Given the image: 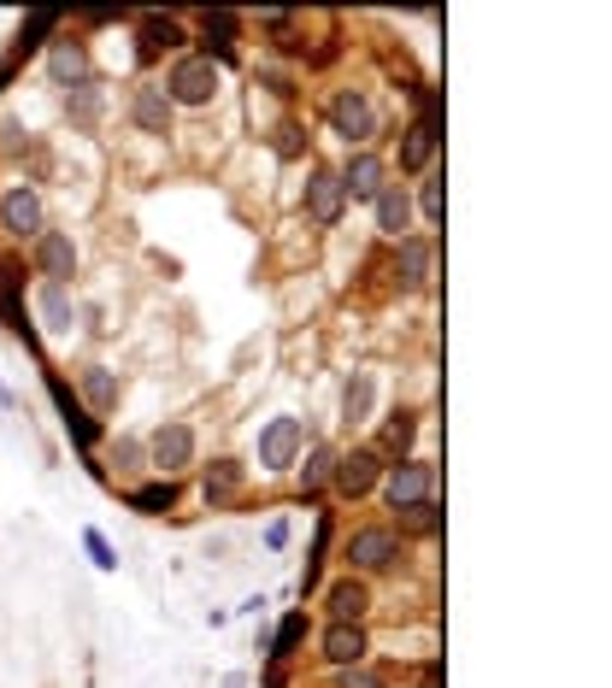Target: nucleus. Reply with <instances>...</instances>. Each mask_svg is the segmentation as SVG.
Here are the masks:
<instances>
[{
	"mask_svg": "<svg viewBox=\"0 0 612 688\" xmlns=\"http://www.w3.org/2000/svg\"><path fill=\"white\" fill-rule=\"evenodd\" d=\"M325 119H330V136L347 142V153H359V148L377 142V107H371L366 89H336L330 107H325Z\"/></svg>",
	"mask_w": 612,
	"mask_h": 688,
	"instance_id": "nucleus-1",
	"label": "nucleus"
},
{
	"mask_svg": "<svg viewBox=\"0 0 612 688\" xmlns=\"http://www.w3.org/2000/svg\"><path fill=\"white\" fill-rule=\"evenodd\" d=\"M218 65H207L200 60V53H178V60H171V71H166V83H159V89H166V100L171 107H212L218 100Z\"/></svg>",
	"mask_w": 612,
	"mask_h": 688,
	"instance_id": "nucleus-2",
	"label": "nucleus"
},
{
	"mask_svg": "<svg viewBox=\"0 0 612 688\" xmlns=\"http://www.w3.org/2000/svg\"><path fill=\"white\" fill-rule=\"evenodd\" d=\"M301 453H306V423L295 413H277L266 430H259V442H254V459H259V471H266V477L295 471Z\"/></svg>",
	"mask_w": 612,
	"mask_h": 688,
	"instance_id": "nucleus-3",
	"label": "nucleus"
},
{
	"mask_svg": "<svg viewBox=\"0 0 612 688\" xmlns=\"http://www.w3.org/2000/svg\"><path fill=\"white\" fill-rule=\"evenodd\" d=\"M395 560H401V536L389 530V524H359V530L342 541L347 577H377V570H389Z\"/></svg>",
	"mask_w": 612,
	"mask_h": 688,
	"instance_id": "nucleus-4",
	"label": "nucleus"
},
{
	"mask_svg": "<svg viewBox=\"0 0 612 688\" xmlns=\"http://www.w3.org/2000/svg\"><path fill=\"white\" fill-rule=\"evenodd\" d=\"M195 453H200V442H195V423H183V418H166V423H154V435H148V471H159V477H171L178 482L188 465H195Z\"/></svg>",
	"mask_w": 612,
	"mask_h": 688,
	"instance_id": "nucleus-5",
	"label": "nucleus"
},
{
	"mask_svg": "<svg viewBox=\"0 0 612 688\" xmlns=\"http://www.w3.org/2000/svg\"><path fill=\"white\" fill-rule=\"evenodd\" d=\"M0 230L12 242H36L48 230V207H41V188L36 183H7L0 188Z\"/></svg>",
	"mask_w": 612,
	"mask_h": 688,
	"instance_id": "nucleus-6",
	"label": "nucleus"
},
{
	"mask_svg": "<svg viewBox=\"0 0 612 688\" xmlns=\"http://www.w3.org/2000/svg\"><path fill=\"white\" fill-rule=\"evenodd\" d=\"M383 453H377L371 442H359V447H347L336 453V471H330V489L342 494V501H366V494L383 482Z\"/></svg>",
	"mask_w": 612,
	"mask_h": 688,
	"instance_id": "nucleus-7",
	"label": "nucleus"
},
{
	"mask_svg": "<svg viewBox=\"0 0 612 688\" xmlns=\"http://www.w3.org/2000/svg\"><path fill=\"white\" fill-rule=\"evenodd\" d=\"M377 489H383L389 512H406V506L436 494V465L430 459H395V465H383V482H377Z\"/></svg>",
	"mask_w": 612,
	"mask_h": 688,
	"instance_id": "nucleus-8",
	"label": "nucleus"
},
{
	"mask_svg": "<svg viewBox=\"0 0 612 688\" xmlns=\"http://www.w3.org/2000/svg\"><path fill=\"white\" fill-rule=\"evenodd\" d=\"M301 207L318 230H336L342 212H347V195H342V177L336 165H306V188H301Z\"/></svg>",
	"mask_w": 612,
	"mask_h": 688,
	"instance_id": "nucleus-9",
	"label": "nucleus"
},
{
	"mask_svg": "<svg viewBox=\"0 0 612 688\" xmlns=\"http://www.w3.org/2000/svg\"><path fill=\"white\" fill-rule=\"evenodd\" d=\"M0 324L19 335L24 347H41V335L30 324V306H24V259H0Z\"/></svg>",
	"mask_w": 612,
	"mask_h": 688,
	"instance_id": "nucleus-10",
	"label": "nucleus"
},
{
	"mask_svg": "<svg viewBox=\"0 0 612 688\" xmlns=\"http://www.w3.org/2000/svg\"><path fill=\"white\" fill-rule=\"evenodd\" d=\"M188 48V24L178 12H142L136 19V60L154 65L159 53H183Z\"/></svg>",
	"mask_w": 612,
	"mask_h": 688,
	"instance_id": "nucleus-11",
	"label": "nucleus"
},
{
	"mask_svg": "<svg viewBox=\"0 0 612 688\" xmlns=\"http://www.w3.org/2000/svg\"><path fill=\"white\" fill-rule=\"evenodd\" d=\"M30 266L41 283H71L77 277V242H71V230H41L30 242Z\"/></svg>",
	"mask_w": 612,
	"mask_h": 688,
	"instance_id": "nucleus-12",
	"label": "nucleus"
},
{
	"mask_svg": "<svg viewBox=\"0 0 612 688\" xmlns=\"http://www.w3.org/2000/svg\"><path fill=\"white\" fill-rule=\"evenodd\" d=\"M336 177H342V195L354 200V207H371V200L383 195V183H389V165H383V153L359 148V153H347V165L336 171Z\"/></svg>",
	"mask_w": 612,
	"mask_h": 688,
	"instance_id": "nucleus-13",
	"label": "nucleus"
},
{
	"mask_svg": "<svg viewBox=\"0 0 612 688\" xmlns=\"http://www.w3.org/2000/svg\"><path fill=\"white\" fill-rule=\"evenodd\" d=\"M119 394H124V377L112 371V365L89 359V365H83V371H77V406H83V413H89L95 423L107 418L112 406H119Z\"/></svg>",
	"mask_w": 612,
	"mask_h": 688,
	"instance_id": "nucleus-14",
	"label": "nucleus"
},
{
	"mask_svg": "<svg viewBox=\"0 0 612 688\" xmlns=\"http://www.w3.org/2000/svg\"><path fill=\"white\" fill-rule=\"evenodd\" d=\"M318 653H325V665H336V671L366 665V659H371L366 624H325V636H318Z\"/></svg>",
	"mask_w": 612,
	"mask_h": 688,
	"instance_id": "nucleus-15",
	"label": "nucleus"
},
{
	"mask_svg": "<svg viewBox=\"0 0 612 688\" xmlns=\"http://www.w3.org/2000/svg\"><path fill=\"white\" fill-rule=\"evenodd\" d=\"M48 83L53 89H77V83H89V41L83 36H53L48 41Z\"/></svg>",
	"mask_w": 612,
	"mask_h": 688,
	"instance_id": "nucleus-16",
	"label": "nucleus"
},
{
	"mask_svg": "<svg viewBox=\"0 0 612 688\" xmlns=\"http://www.w3.org/2000/svg\"><path fill=\"white\" fill-rule=\"evenodd\" d=\"M130 124L142 130V136H171V124H178V107L166 100L159 83H136L130 89Z\"/></svg>",
	"mask_w": 612,
	"mask_h": 688,
	"instance_id": "nucleus-17",
	"label": "nucleus"
},
{
	"mask_svg": "<svg viewBox=\"0 0 612 688\" xmlns=\"http://www.w3.org/2000/svg\"><path fill=\"white\" fill-rule=\"evenodd\" d=\"M200 60L207 65H236V36H242V19L236 12H200Z\"/></svg>",
	"mask_w": 612,
	"mask_h": 688,
	"instance_id": "nucleus-18",
	"label": "nucleus"
},
{
	"mask_svg": "<svg viewBox=\"0 0 612 688\" xmlns=\"http://www.w3.org/2000/svg\"><path fill=\"white\" fill-rule=\"evenodd\" d=\"M30 324L53 330V335H71V324H77V295H71V283H36Z\"/></svg>",
	"mask_w": 612,
	"mask_h": 688,
	"instance_id": "nucleus-19",
	"label": "nucleus"
},
{
	"mask_svg": "<svg viewBox=\"0 0 612 688\" xmlns=\"http://www.w3.org/2000/svg\"><path fill=\"white\" fill-rule=\"evenodd\" d=\"M371 218H377V236H389V242L413 236V188H406V183H383V195L371 200Z\"/></svg>",
	"mask_w": 612,
	"mask_h": 688,
	"instance_id": "nucleus-20",
	"label": "nucleus"
},
{
	"mask_svg": "<svg viewBox=\"0 0 612 688\" xmlns=\"http://www.w3.org/2000/svg\"><path fill=\"white\" fill-rule=\"evenodd\" d=\"M430 271H436V236H430V230H413V236H401V242H395V277H401V283L425 288Z\"/></svg>",
	"mask_w": 612,
	"mask_h": 688,
	"instance_id": "nucleus-21",
	"label": "nucleus"
},
{
	"mask_svg": "<svg viewBox=\"0 0 612 688\" xmlns=\"http://www.w3.org/2000/svg\"><path fill=\"white\" fill-rule=\"evenodd\" d=\"M48 394H53V406H60V423H65V435H71V442H77L83 453H89V447L100 442V423H95V418H89V413H83V406H77V394L65 389V377H60V371H48Z\"/></svg>",
	"mask_w": 612,
	"mask_h": 688,
	"instance_id": "nucleus-22",
	"label": "nucleus"
},
{
	"mask_svg": "<svg viewBox=\"0 0 612 688\" xmlns=\"http://www.w3.org/2000/svg\"><path fill=\"white\" fill-rule=\"evenodd\" d=\"M325 612H330V624H359L371 612V582L366 577H336L325 589Z\"/></svg>",
	"mask_w": 612,
	"mask_h": 688,
	"instance_id": "nucleus-23",
	"label": "nucleus"
},
{
	"mask_svg": "<svg viewBox=\"0 0 612 688\" xmlns=\"http://www.w3.org/2000/svg\"><path fill=\"white\" fill-rule=\"evenodd\" d=\"M436 165V124H406L401 130V171L406 177H425V171Z\"/></svg>",
	"mask_w": 612,
	"mask_h": 688,
	"instance_id": "nucleus-24",
	"label": "nucleus"
},
{
	"mask_svg": "<svg viewBox=\"0 0 612 688\" xmlns=\"http://www.w3.org/2000/svg\"><path fill=\"white\" fill-rule=\"evenodd\" d=\"M242 482H247L242 459H212L207 477H200V494H207V506H230L242 494Z\"/></svg>",
	"mask_w": 612,
	"mask_h": 688,
	"instance_id": "nucleus-25",
	"label": "nucleus"
},
{
	"mask_svg": "<svg viewBox=\"0 0 612 688\" xmlns=\"http://www.w3.org/2000/svg\"><path fill=\"white\" fill-rule=\"evenodd\" d=\"M336 453H342V447H330V442H306V465H301V494H306V501H318V494L330 489Z\"/></svg>",
	"mask_w": 612,
	"mask_h": 688,
	"instance_id": "nucleus-26",
	"label": "nucleus"
},
{
	"mask_svg": "<svg viewBox=\"0 0 612 688\" xmlns=\"http://www.w3.org/2000/svg\"><path fill=\"white\" fill-rule=\"evenodd\" d=\"M413 435H418V413L413 406H395V413H389V423H383V442H377V453H383V459H413Z\"/></svg>",
	"mask_w": 612,
	"mask_h": 688,
	"instance_id": "nucleus-27",
	"label": "nucleus"
},
{
	"mask_svg": "<svg viewBox=\"0 0 612 688\" xmlns=\"http://www.w3.org/2000/svg\"><path fill=\"white\" fill-rule=\"evenodd\" d=\"M371 406H377V377L371 371H354L342 383V423H366Z\"/></svg>",
	"mask_w": 612,
	"mask_h": 688,
	"instance_id": "nucleus-28",
	"label": "nucleus"
},
{
	"mask_svg": "<svg viewBox=\"0 0 612 688\" xmlns=\"http://www.w3.org/2000/svg\"><path fill=\"white\" fill-rule=\"evenodd\" d=\"M306 641V612H283V618H277V629L266 641H259V648H266V659H277V665H283V659H295V648Z\"/></svg>",
	"mask_w": 612,
	"mask_h": 688,
	"instance_id": "nucleus-29",
	"label": "nucleus"
},
{
	"mask_svg": "<svg viewBox=\"0 0 612 688\" xmlns=\"http://www.w3.org/2000/svg\"><path fill=\"white\" fill-rule=\"evenodd\" d=\"M107 465H112L119 477L148 471V442H142V435H112V442H107Z\"/></svg>",
	"mask_w": 612,
	"mask_h": 688,
	"instance_id": "nucleus-30",
	"label": "nucleus"
},
{
	"mask_svg": "<svg viewBox=\"0 0 612 688\" xmlns=\"http://www.w3.org/2000/svg\"><path fill=\"white\" fill-rule=\"evenodd\" d=\"M130 506H136V512H148V518H166V512L178 506V482H171V477L142 482V489H130Z\"/></svg>",
	"mask_w": 612,
	"mask_h": 688,
	"instance_id": "nucleus-31",
	"label": "nucleus"
},
{
	"mask_svg": "<svg viewBox=\"0 0 612 688\" xmlns=\"http://www.w3.org/2000/svg\"><path fill=\"white\" fill-rule=\"evenodd\" d=\"M53 30H60V12H36V19L19 30V41H12V53H7V60H12V65H24L36 48H48L41 36H53Z\"/></svg>",
	"mask_w": 612,
	"mask_h": 688,
	"instance_id": "nucleus-32",
	"label": "nucleus"
},
{
	"mask_svg": "<svg viewBox=\"0 0 612 688\" xmlns=\"http://www.w3.org/2000/svg\"><path fill=\"white\" fill-rule=\"evenodd\" d=\"M100 107H107V95H100V83L89 77V83H77V89H65V112L77 119L83 130L89 124H100Z\"/></svg>",
	"mask_w": 612,
	"mask_h": 688,
	"instance_id": "nucleus-33",
	"label": "nucleus"
},
{
	"mask_svg": "<svg viewBox=\"0 0 612 688\" xmlns=\"http://www.w3.org/2000/svg\"><path fill=\"white\" fill-rule=\"evenodd\" d=\"M413 218H425L430 230L442 224V177H430V171H425V183H418V195H413Z\"/></svg>",
	"mask_w": 612,
	"mask_h": 688,
	"instance_id": "nucleus-34",
	"label": "nucleus"
},
{
	"mask_svg": "<svg viewBox=\"0 0 612 688\" xmlns=\"http://www.w3.org/2000/svg\"><path fill=\"white\" fill-rule=\"evenodd\" d=\"M401 530H406V536H436V530H442V512H436V501L406 506V512H401Z\"/></svg>",
	"mask_w": 612,
	"mask_h": 688,
	"instance_id": "nucleus-35",
	"label": "nucleus"
},
{
	"mask_svg": "<svg viewBox=\"0 0 612 688\" xmlns=\"http://www.w3.org/2000/svg\"><path fill=\"white\" fill-rule=\"evenodd\" d=\"M83 553H89V560H95V570H107V577L119 570V548H112V541L100 536V530H83Z\"/></svg>",
	"mask_w": 612,
	"mask_h": 688,
	"instance_id": "nucleus-36",
	"label": "nucleus"
},
{
	"mask_svg": "<svg viewBox=\"0 0 612 688\" xmlns=\"http://www.w3.org/2000/svg\"><path fill=\"white\" fill-rule=\"evenodd\" d=\"M277 153H283V159H301V153H306V124H301V119H283V124H277Z\"/></svg>",
	"mask_w": 612,
	"mask_h": 688,
	"instance_id": "nucleus-37",
	"label": "nucleus"
},
{
	"mask_svg": "<svg viewBox=\"0 0 612 688\" xmlns=\"http://www.w3.org/2000/svg\"><path fill=\"white\" fill-rule=\"evenodd\" d=\"M254 77H259V83H266V89H271V95H283V100H295V95H301L295 71H283V65H259V71H254Z\"/></svg>",
	"mask_w": 612,
	"mask_h": 688,
	"instance_id": "nucleus-38",
	"label": "nucleus"
},
{
	"mask_svg": "<svg viewBox=\"0 0 612 688\" xmlns=\"http://www.w3.org/2000/svg\"><path fill=\"white\" fill-rule=\"evenodd\" d=\"M336 688H389V677L371 665H354V671H336Z\"/></svg>",
	"mask_w": 612,
	"mask_h": 688,
	"instance_id": "nucleus-39",
	"label": "nucleus"
},
{
	"mask_svg": "<svg viewBox=\"0 0 612 688\" xmlns=\"http://www.w3.org/2000/svg\"><path fill=\"white\" fill-rule=\"evenodd\" d=\"M266 548H271V553L289 548V518H271V524H266Z\"/></svg>",
	"mask_w": 612,
	"mask_h": 688,
	"instance_id": "nucleus-40",
	"label": "nucleus"
},
{
	"mask_svg": "<svg viewBox=\"0 0 612 688\" xmlns=\"http://www.w3.org/2000/svg\"><path fill=\"white\" fill-rule=\"evenodd\" d=\"M12 77H19V65H12V60H0V95H7V83Z\"/></svg>",
	"mask_w": 612,
	"mask_h": 688,
	"instance_id": "nucleus-41",
	"label": "nucleus"
},
{
	"mask_svg": "<svg viewBox=\"0 0 612 688\" xmlns=\"http://www.w3.org/2000/svg\"><path fill=\"white\" fill-rule=\"evenodd\" d=\"M12 406H19V394H12L7 383H0V413H12Z\"/></svg>",
	"mask_w": 612,
	"mask_h": 688,
	"instance_id": "nucleus-42",
	"label": "nucleus"
}]
</instances>
